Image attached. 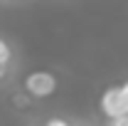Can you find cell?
Returning <instances> with one entry per match:
<instances>
[{
  "instance_id": "1",
  "label": "cell",
  "mask_w": 128,
  "mask_h": 126,
  "mask_svg": "<svg viewBox=\"0 0 128 126\" xmlns=\"http://www.w3.org/2000/svg\"><path fill=\"white\" fill-rule=\"evenodd\" d=\"M98 109H101V114L108 119V124H118V126L128 124V96H126L123 84L108 87V89L101 94Z\"/></svg>"
},
{
  "instance_id": "2",
  "label": "cell",
  "mask_w": 128,
  "mask_h": 126,
  "mask_svg": "<svg viewBox=\"0 0 128 126\" xmlns=\"http://www.w3.org/2000/svg\"><path fill=\"white\" fill-rule=\"evenodd\" d=\"M57 77L52 74V72H44V69H40V72H30L27 77H25V92L32 96V99H49V96L57 92Z\"/></svg>"
},
{
  "instance_id": "3",
  "label": "cell",
  "mask_w": 128,
  "mask_h": 126,
  "mask_svg": "<svg viewBox=\"0 0 128 126\" xmlns=\"http://www.w3.org/2000/svg\"><path fill=\"white\" fill-rule=\"evenodd\" d=\"M10 59H12V49L5 40H0V67H8Z\"/></svg>"
},
{
  "instance_id": "4",
  "label": "cell",
  "mask_w": 128,
  "mask_h": 126,
  "mask_svg": "<svg viewBox=\"0 0 128 126\" xmlns=\"http://www.w3.org/2000/svg\"><path fill=\"white\" fill-rule=\"evenodd\" d=\"M123 89H126V96H128V82H123Z\"/></svg>"
}]
</instances>
